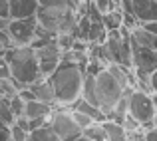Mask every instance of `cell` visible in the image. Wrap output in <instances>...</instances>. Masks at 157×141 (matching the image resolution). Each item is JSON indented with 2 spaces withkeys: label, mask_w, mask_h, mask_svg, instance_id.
Listing matches in <instances>:
<instances>
[{
  "label": "cell",
  "mask_w": 157,
  "mask_h": 141,
  "mask_svg": "<svg viewBox=\"0 0 157 141\" xmlns=\"http://www.w3.org/2000/svg\"><path fill=\"white\" fill-rule=\"evenodd\" d=\"M54 95H56V105L70 107L74 101L82 97V84H84V70L78 64L60 62L56 70L48 76Z\"/></svg>",
  "instance_id": "obj_1"
},
{
  "label": "cell",
  "mask_w": 157,
  "mask_h": 141,
  "mask_svg": "<svg viewBox=\"0 0 157 141\" xmlns=\"http://www.w3.org/2000/svg\"><path fill=\"white\" fill-rule=\"evenodd\" d=\"M10 68V78L22 88H28L34 82H38L40 78H44L40 74L38 60H36V52L32 46H12L4 54Z\"/></svg>",
  "instance_id": "obj_2"
},
{
  "label": "cell",
  "mask_w": 157,
  "mask_h": 141,
  "mask_svg": "<svg viewBox=\"0 0 157 141\" xmlns=\"http://www.w3.org/2000/svg\"><path fill=\"white\" fill-rule=\"evenodd\" d=\"M78 12L76 10H66V8H38L36 20L38 24L48 30L54 36L60 34H74L76 36V26H78Z\"/></svg>",
  "instance_id": "obj_3"
},
{
  "label": "cell",
  "mask_w": 157,
  "mask_h": 141,
  "mask_svg": "<svg viewBox=\"0 0 157 141\" xmlns=\"http://www.w3.org/2000/svg\"><path fill=\"white\" fill-rule=\"evenodd\" d=\"M127 111L141 125V129L155 127L153 117H155V111H157V95L133 88L127 93Z\"/></svg>",
  "instance_id": "obj_4"
},
{
  "label": "cell",
  "mask_w": 157,
  "mask_h": 141,
  "mask_svg": "<svg viewBox=\"0 0 157 141\" xmlns=\"http://www.w3.org/2000/svg\"><path fill=\"white\" fill-rule=\"evenodd\" d=\"M125 90L121 88L117 80L109 74V70H101L96 76V97H98V107L105 113V117L111 113V109L115 107V103L123 97Z\"/></svg>",
  "instance_id": "obj_5"
},
{
  "label": "cell",
  "mask_w": 157,
  "mask_h": 141,
  "mask_svg": "<svg viewBox=\"0 0 157 141\" xmlns=\"http://www.w3.org/2000/svg\"><path fill=\"white\" fill-rule=\"evenodd\" d=\"M50 127L56 131V135L62 141L74 139V137H80L82 135V129L76 125V121H74V117H72V111L62 109V105L54 107V111L50 115Z\"/></svg>",
  "instance_id": "obj_6"
},
{
  "label": "cell",
  "mask_w": 157,
  "mask_h": 141,
  "mask_svg": "<svg viewBox=\"0 0 157 141\" xmlns=\"http://www.w3.org/2000/svg\"><path fill=\"white\" fill-rule=\"evenodd\" d=\"M36 30H38V20L36 16H30V18H20V20H10L8 22V36L14 42V46H30L32 40L36 36Z\"/></svg>",
  "instance_id": "obj_7"
},
{
  "label": "cell",
  "mask_w": 157,
  "mask_h": 141,
  "mask_svg": "<svg viewBox=\"0 0 157 141\" xmlns=\"http://www.w3.org/2000/svg\"><path fill=\"white\" fill-rule=\"evenodd\" d=\"M34 52H36V60H38L40 74H42L44 78L50 76L62 62V48L58 46L56 40H52V42L44 44V46H40V48H34Z\"/></svg>",
  "instance_id": "obj_8"
},
{
  "label": "cell",
  "mask_w": 157,
  "mask_h": 141,
  "mask_svg": "<svg viewBox=\"0 0 157 141\" xmlns=\"http://www.w3.org/2000/svg\"><path fill=\"white\" fill-rule=\"evenodd\" d=\"M137 24L157 22V0H131Z\"/></svg>",
  "instance_id": "obj_9"
},
{
  "label": "cell",
  "mask_w": 157,
  "mask_h": 141,
  "mask_svg": "<svg viewBox=\"0 0 157 141\" xmlns=\"http://www.w3.org/2000/svg\"><path fill=\"white\" fill-rule=\"evenodd\" d=\"M38 8H40L38 0H10V20L36 16Z\"/></svg>",
  "instance_id": "obj_10"
},
{
  "label": "cell",
  "mask_w": 157,
  "mask_h": 141,
  "mask_svg": "<svg viewBox=\"0 0 157 141\" xmlns=\"http://www.w3.org/2000/svg\"><path fill=\"white\" fill-rule=\"evenodd\" d=\"M54 111V105L50 103H44L40 99H30L24 105V117L26 119H46L50 117Z\"/></svg>",
  "instance_id": "obj_11"
},
{
  "label": "cell",
  "mask_w": 157,
  "mask_h": 141,
  "mask_svg": "<svg viewBox=\"0 0 157 141\" xmlns=\"http://www.w3.org/2000/svg\"><path fill=\"white\" fill-rule=\"evenodd\" d=\"M28 88L34 92L36 99H40V101H44V103H50V105L56 107V95H54V88H52L48 78H40L38 82H34V84L28 86Z\"/></svg>",
  "instance_id": "obj_12"
},
{
  "label": "cell",
  "mask_w": 157,
  "mask_h": 141,
  "mask_svg": "<svg viewBox=\"0 0 157 141\" xmlns=\"http://www.w3.org/2000/svg\"><path fill=\"white\" fill-rule=\"evenodd\" d=\"M129 36H131V40H133V42L139 44V46L149 48V50H155V52H157V34H153V32H147L145 28H141L137 24L133 30H129Z\"/></svg>",
  "instance_id": "obj_13"
},
{
  "label": "cell",
  "mask_w": 157,
  "mask_h": 141,
  "mask_svg": "<svg viewBox=\"0 0 157 141\" xmlns=\"http://www.w3.org/2000/svg\"><path fill=\"white\" fill-rule=\"evenodd\" d=\"M70 107L76 109V111H82V113H86V115H90V117H92L94 121H98V123H101V121H105V119H107L105 113L98 105H92V103H88L86 99H82V97L78 99V101H74Z\"/></svg>",
  "instance_id": "obj_14"
},
{
  "label": "cell",
  "mask_w": 157,
  "mask_h": 141,
  "mask_svg": "<svg viewBox=\"0 0 157 141\" xmlns=\"http://www.w3.org/2000/svg\"><path fill=\"white\" fill-rule=\"evenodd\" d=\"M101 127L105 131V139L107 141H127V131L121 123H115L111 119L101 121Z\"/></svg>",
  "instance_id": "obj_15"
},
{
  "label": "cell",
  "mask_w": 157,
  "mask_h": 141,
  "mask_svg": "<svg viewBox=\"0 0 157 141\" xmlns=\"http://www.w3.org/2000/svg\"><path fill=\"white\" fill-rule=\"evenodd\" d=\"M101 22H104L105 30H119V28L123 26V12L119 10L117 6L111 8L109 12H105V14H101Z\"/></svg>",
  "instance_id": "obj_16"
},
{
  "label": "cell",
  "mask_w": 157,
  "mask_h": 141,
  "mask_svg": "<svg viewBox=\"0 0 157 141\" xmlns=\"http://www.w3.org/2000/svg\"><path fill=\"white\" fill-rule=\"evenodd\" d=\"M28 141H62L56 135V131L50 127V123L44 127H38V129H32L28 133Z\"/></svg>",
  "instance_id": "obj_17"
},
{
  "label": "cell",
  "mask_w": 157,
  "mask_h": 141,
  "mask_svg": "<svg viewBox=\"0 0 157 141\" xmlns=\"http://www.w3.org/2000/svg\"><path fill=\"white\" fill-rule=\"evenodd\" d=\"M42 8H66V10H76L80 8V0H38Z\"/></svg>",
  "instance_id": "obj_18"
},
{
  "label": "cell",
  "mask_w": 157,
  "mask_h": 141,
  "mask_svg": "<svg viewBox=\"0 0 157 141\" xmlns=\"http://www.w3.org/2000/svg\"><path fill=\"white\" fill-rule=\"evenodd\" d=\"M82 135H84L88 141H107L101 123H92L90 127H86V129L82 131Z\"/></svg>",
  "instance_id": "obj_19"
},
{
  "label": "cell",
  "mask_w": 157,
  "mask_h": 141,
  "mask_svg": "<svg viewBox=\"0 0 157 141\" xmlns=\"http://www.w3.org/2000/svg\"><path fill=\"white\" fill-rule=\"evenodd\" d=\"M0 123H6V125L14 123V115L10 111V99L4 95H0Z\"/></svg>",
  "instance_id": "obj_20"
},
{
  "label": "cell",
  "mask_w": 157,
  "mask_h": 141,
  "mask_svg": "<svg viewBox=\"0 0 157 141\" xmlns=\"http://www.w3.org/2000/svg\"><path fill=\"white\" fill-rule=\"evenodd\" d=\"M24 105H26V101H24L18 93H16L14 97H10V111H12V115H14V119L24 117Z\"/></svg>",
  "instance_id": "obj_21"
},
{
  "label": "cell",
  "mask_w": 157,
  "mask_h": 141,
  "mask_svg": "<svg viewBox=\"0 0 157 141\" xmlns=\"http://www.w3.org/2000/svg\"><path fill=\"white\" fill-rule=\"evenodd\" d=\"M72 111V117H74V121H76V125L80 127L82 131L86 129V127H90L92 123H98V121H94L90 115H86V113H82V111H76V109H70Z\"/></svg>",
  "instance_id": "obj_22"
},
{
  "label": "cell",
  "mask_w": 157,
  "mask_h": 141,
  "mask_svg": "<svg viewBox=\"0 0 157 141\" xmlns=\"http://www.w3.org/2000/svg\"><path fill=\"white\" fill-rule=\"evenodd\" d=\"M10 141H28V131H24L16 123H12L10 125Z\"/></svg>",
  "instance_id": "obj_23"
},
{
  "label": "cell",
  "mask_w": 157,
  "mask_h": 141,
  "mask_svg": "<svg viewBox=\"0 0 157 141\" xmlns=\"http://www.w3.org/2000/svg\"><path fill=\"white\" fill-rule=\"evenodd\" d=\"M12 46H14V42L10 40L8 32L6 30H0V56H4V54H6Z\"/></svg>",
  "instance_id": "obj_24"
},
{
  "label": "cell",
  "mask_w": 157,
  "mask_h": 141,
  "mask_svg": "<svg viewBox=\"0 0 157 141\" xmlns=\"http://www.w3.org/2000/svg\"><path fill=\"white\" fill-rule=\"evenodd\" d=\"M121 125L125 127V131H127V133H133V131H139V129H141V125H139V123L135 121V119L131 117L129 113H127V117L123 119V123H121Z\"/></svg>",
  "instance_id": "obj_25"
},
{
  "label": "cell",
  "mask_w": 157,
  "mask_h": 141,
  "mask_svg": "<svg viewBox=\"0 0 157 141\" xmlns=\"http://www.w3.org/2000/svg\"><path fill=\"white\" fill-rule=\"evenodd\" d=\"M2 78H10V68H8V62L4 56H0V80Z\"/></svg>",
  "instance_id": "obj_26"
},
{
  "label": "cell",
  "mask_w": 157,
  "mask_h": 141,
  "mask_svg": "<svg viewBox=\"0 0 157 141\" xmlns=\"http://www.w3.org/2000/svg\"><path fill=\"white\" fill-rule=\"evenodd\" d=\"M0 16L10 18V0H0Z\"/></svg>",
  "instance_id": "obj_27"
},
{
  "label": "cell",
  "mask_w": 157,
  "mask_h": 141,
  "mask_svg": "<svg viewBox=\"0 0 157 141\" xmlns=\"http://www.w3.org/2000/svg\"><path fill=\"white\" fill-rule=\"evenodd\" d=\"M0 141H10V125L0 123Z\"/></svg>",
  "instance_id": "obj_28"
},
{
  "label": "cell",
  "mask_w": 157,
  "mask_h": 141,
  "mask_svg": "<svg viewBox=\"0 0 157 141\" xmlns=\"http://www.w3.org/2000/svg\"><path fill=\"white\" fill-rule=\"evenodd\" d=\"M149 90L153 95H157V70L149 74Z\"/></svg>",
  "instance_id": "obj_29"
},
{
  "label": "cell",
  "mask_w": 157,
  "mask_h": 141,
  "mask_svg": "<svg viewBox=\"0 0 157 141\" xmlns=\"http://www.w3.org/2000/svg\"><path fill=\"white\" fill-rule=\"evenodd\" d=\"M145 141H157V127H149V129H143Z\"/></svg>",
  "instance_id": "obj_30"
},
{
  "label": "cell",
  "mask_w": 157,
  "mask_h": 141,
  "mask_svg": "<svg viewBox=\"0 0 157 141\" xmlns=\"http://www.w3.org/2000/svg\"><path fill=\"white\" fill-rule=\"evenodd\" d=\"M141 28H145L147 32H153V34H157V22H145V24H139Z\"/></svg>",
  "instance_id": "obj_31"
},
{
  "label": "cell",
  "mask_w": 157,
  "mask_h": 141,
  "mask_svg": "<svg viewBox=\"0 0 157 141\" xmlns=\"http://www.w3.org/2000/svg\"><path fill=\"white\" fill-rule=\"evenodd\" d=\"M8 22H10V18H2V16H0V30H6Z\"/></svg>",
  "instance_id": "obj_32"
},
{
  "label": "cell",
  "mask_w": 157,
  "mask_h": 141,
  "mask_svg": "<svg viewBox=\"0 0 157 141\" xmlns=\"http://www.w3.org/2000/svg\"><path fill=\"white\" fill-rule=\"evenodd\" d=\"M111 2H113V4H115V6H117V4H119V0H111Z\"/></svg>",
  "instance_id": "obj_33"
},
{
  "label": "cell",
  "mask_w": 157,
  "mask_h": 141,
  "mask_svg": "<svg viewBox=\"0 0 157 141\" xmlns=\"http://www.w3.org/2000/svg\"><path fill=\"white\" fill-rule=\"evenodd\" d=\"M86 141H88V139H86Z\"/></svg>",
  "instance_id": "obj_34"
}]
</instances>
